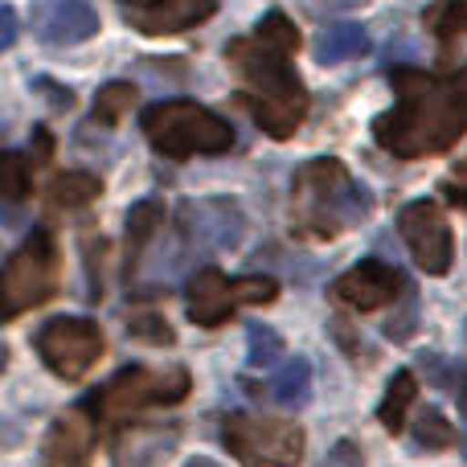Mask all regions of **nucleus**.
<instances>
[{"mask_svg": "<svg viewBox=\"0 0 467 467\" xmlns=\"http://www.w3.org/2000/svg\"><path fill=\"white\" fill-rule=\"evenodd\" d=\"M394 107L373 119V140L398 161L439 156L467 131V70H394Z\"/></svg>", "mask_w": 467, "mask_h": 467, "instance_id": "nucleus-1", "label": "nucleus"}, {"mask_svg": "<svg viewBox=\"0 0 467 467\" xmlns=\"http://www.w3.org/2000/svg\"><path fill=\"white\" fill-rule=\"evenodd\" d=\"M226 62L242 78V99H246L254 123L275 140H287L299 131L307 115V90L291 66V49L275 46L266 37H238L226 46Z\"/></svg>", "mask_w": 467, "mask_h": 467, "instance_id": "nucleus-2", "label": "nucleus"}, {"mask_svg": "<svg viewBox=\"0 0 467 467\" xmlns=\"http://www.w3.org/2000/svg\"><path fill=\"white\" fill-rule=\"evenodd\" d=\"M373 210V197L361 181L332 156L307 161L291 181V226L304 238H337Z\"/></svg>", "mask_w": 467, "mask_h": 467, "instance_id": "nucleus-3", "label": "nucleus"}, {"mask_svg": "<svg viewBox=\"0 0 467 467\" xmlns=\"http://www.w3.org/2000/svg\"><path fill=\"white\" fill-rule=\"evenodd\" d=\"M148 144L169 161H189V156H222L234 148V128L218 111L189 99H164L140 115Z\"/></svg>", "mask_w": 467, "mask_h": 467, "instance_id": "nucleus-4", "label": "nucleus"}, {"mask_svg": "<svg viewBox=\"0 0 467 467\" xmlns=\"http://www.w3.org/2000/svg\"><path fill=\"white\" fill-rule=\"evenodd\" d=\"M222 443H226V451L234 460L246 467H299L307 439L291 419L230 414L222 422Z\"/></svg>", "mask_w": 467, "mask_h": 467, "instance_id": "nucleus-5", "label": "nucleus"}, {"mask_svg": "<svg viewBox=\"0 0 467 467\" xmlns=\"http://www.w3.org/2000/svg\"><path fill=\"white\" fill-rule=\"evenodd\" d=\"M57 291V246L49 230H33L21 250H13L0 275V312L16 320L25 307L46 304Z\"/></svg>", "mask_w": 467, "mask_h": 467, "instance_id": "nucleus-6", "label": "nucleus"}, {"mask_svg": "<svg viewBox=\"0 0 467 467\" xmlns=\"http://www.w3.org/2000/svg\"><path fill=\"white\" fill-rule=\"evenodd\" d=\"M275 296H279V283H275L271 275H238V279H230L218 266H202L185 287L189 320H193L197 328H218L238 307L271 304Z\"/></svg>", "mask_w": 467, "mask_h": 467, "instance_id": "nucleus-7", "label": "nucleus"}, {"mask_svg": "<svg viewBox=\"0 0 467 467\" xmlns=\"http://www.w3.org/2000/svg\"><path fill=\"white\" fill-rule=\"evenodd\" d=\"M193 389V378L189 369H144V365H128L119 369L103 389L87 398V410L90 414H131V410H144V406H172L181 398H189Z\"/></svg>", "mask_w": 467, "mask_h": 467, "instance_id": "nucleus-8", "label": "nucleus"}, {"mask_svg": "<svg viewBox=\"0 0 467 467\" xmlns=\"http://www.w3.org/2000/svg\"><path fill=\"white\" fill-rule=\"evenodd\" d=\"M103 353H107V337L87 316H54L37 332V357L66 381L90 373Z\"/></svg>", "mask_w": 467, "mask_h": 467, "instance_id": "nucleus-9", "label": "nucleus"}, {"mask_svg": "<svg viewBox=\"0 0 467 467\" xmlns=\"http://www.w3.org/2000/svg\"><path fill=\"white\" fill-rule=\"evenodd\" d=\"M398 234H402L406 250H410L414 266L422 275H447L455 263V238L451 226H447V213L439 210L435 202L419 197V202H406L402 213H398Z\"/></svg>", "mask_w": 467, "mask_h": 467, "instance_id": "nucleus-10", "label": "nucleus"}, {"mask_svg": "<svg viewBox=\"0 0 467 467\" xmlns=\"http://www.w3.org/2000/svg\"><path fill=\"white\" fill-rule=\"evenodd\" d=\"M181 234L197 250H234L246 234V218L226 197H205V202H185L177 210Z\"/></svg>", "mask_w": 467, "mask_h": 467, "instance_id": "nucleus-11", "label": "nucleus"}, {"mask_svg": "<svg viewBox=\"0 0 467 467\" xmlns=\"http://www.w3.org/2000/svg\"><path fill=\"white\" fill-rule=\"evenodd\" d=\"M402 291H410L402 271L381 263V258H365V263H357L353 271H345L332 283V299L353 307V312H378V307L394 304Z\"/></svg>", "mask_w": 467, "mask_h": 467, "instance_id": "nucleus-12", "label": "nucleus"}, {"mask_svg": "<svg viewBox=\"0 0 467 467\" xmlns=\"http://www.w3.org/2000/svg\"><path fill=\"white\" fill-rule=\"evenodd\" d=\"M140 33H181L218 13V0H119Z\"/></svg>", "mask_w": 467, "mask_h": 467, "instance_id": "nucleus-13", "label": "nucleus"}, {"mask_svg": "<svg viewBox=\"0 0 467 467\" xmlns=\"http://www.w3.org/2000/svg\"><path fill=\"white\" fill-rule=\"evenodd\" d=\"M95 451V427H90V410L78 406L66 419H57L41 447V467H87Z\"/></svg>", "mask_w": 467, "mask_h": 467, "instance_id": "nucleus-14", "label": "nucleus"}, {"mask_svg": "<svg viewBox=\"0 0 467 467\" xmlns=\"http://www.w3.org/2000/svg\"><path fill=\"white\" fill-rule=\"evenodd\" d=\"M41 41L46 46H82L99 33V13L87 0H54L41 13Z\"/></svg>", "mask_w": 467, "mask_h": 467, "instance_id": "nucleus-15", "label": "nucleus"}, {"mask_svg": "<svg viewBox=\"0 0 467 467\" xmlns=\"http://www.w3.org/2000/svg\"><path fill=\"white\" fill-rule=\"evenodd\" d=\"M316 62L320 66H340L348 57H361L369 49V33L365 25H353V21H340V25H324L316 33Z\"/></svg>", "mask_w": 467, "mask_h": 467, "instance_id": "nucleus-16", "label": "nucleus"}, {"mask_svg": "<svg viewBox=\"0 0 467 467\" xmlns=\"http://www.w3.org/2000/svg\"><path fill=\"white\" fill-rule=\"evenodd\" d=\"M172 451V439L164 431H136L123 435L115 447V467H152L161 455Z\"/></svg>", "mask_w": 467, "mask_h": 467, "instance_id": "nucleus-17", "label": "nucleus"}, {"mask_svg": "<svg viewBox=\"0 0 467 467\" xmlns=\"http://www.w3.org/2000/svg\"><path fill=\"white\" fill-rule=\"evenodd\" d=\"M414 398H419V381H414V373L410 369H398L394 381H389V389H386V398H381V410H378L381 427L398 435V431L406 427V414H410Z\"/></svg>", "mask_w": 467, "mask_h": 467, "instance_id": "nucleus-18", "label": "nucleus"}, {"mask_svg": "<svg viewBox=\"0 0 467 467\" xmlns=\"http://www.w3.org/2000/svg\"><path fill=\"white\" fill-rule=\"evenodd\" d=\"M164 226V205L161 202H136L128 213V271L140 263L144 246L156 238V230Z\"/></svg>", "mask_w": 467, "mask_h": 467, "instance_id": "nucleus-19", "label": "nucleus"}, {"mask_svg": "<svg viewBox=\"0 0 467 467\" xmlns=\"http://www.w3.org/2000/svg\"><path fill=\"white\" fill-rule=\"evenodd\" d=\"M99 193H103V185H99V177H90V172H62V177L49 181V202H54L57 210H82V205H90Z\"/></svg>", "mask_w": 467, "mask_h": 467, "instance_id": "nucleus-20", "label": "nucleus"}, {"mask_svg": "<svg viewBox=\"0 0 467 467\" xmlns=\"http://www.w3.org/2000/svg\"><path fill=\"white\" fill-rule=\"evenodd\" d=\"M279 357H283V337L271 328V324L250 320L246 324V361H250V369H271V365H279Z\"/></svg>", "mask_w": 467, "mask_h": 467, "instance_id": "nucleus-21", "label": "nucleus"}, {"mask_svg": "<svg viewBox=\"0 0 467 467\" xmlns=\"http://www.w3.org/2000/svg\"><path fill=\"white\" fill-rule=\"evenodd\" d=\"M271 394H275V402H283V406H304L307 394H312V365H307L304 357L287 361L283 365V373L275 378Z\"/></svg>", "mask_w": 467, "mask_h": 467, "instance_id": "nucleus-22", "label": "nucleus"}, {"mask_svg": "<svg viewBox=\"0 0 467 467\" xmlns=\"http://www.w3.org/2000/svg\"><path fill=\"white\" fill-rule=\"evenodd\" d=\"M131 107H136V87H131V82H107V87L95 95V123L115 128Z\"/></svg>", "mask_w": 467, "mask_h": 467, "instance_id": "nucleus-23", "label": "nucleus"}, {"mask_svg": "<svg viewBox=\"0 0 467 467\" xmlns=\"http://www.w3.org/2000/svg\"><path fill=\"white\" fill-rule=\"evenodd\" d=\"M414 439H419L422 451H443V447L455 443V427L435 410V406H427L422 419H419V427H414Z\"/></svg>", "mask_w": 467, "mask_h": 467, "instance_id": "nucleus-24", "label": "nucleus"}, {"mask_svg": "<svg viewBox=\"0 0 467 467\" xmlns=\"http://www.w3.org/2000/svg\"><path fill=\"white\" fill-rule=\"evenodd\" d=\"M29 164H25V156L16 152H5L0 156V193L8 197V202H25L29 197Z\"/></svg>", "mask_w": 467, "mask_h": 467, "instance_id": "nucleus-25", "label": "nucleus"}, {"mask_svg": "<svg viewBox=\"0 0 467 467\" xmlns=\"http://www.w3.org/2000/svg\"><path fill=\"white\" fill-rule=\"evenodd\" d=\"M128 332L140 340H148V345H172V340H177L169 328V320H164L161 312H152V307H140V312L128 320Z\"/></svg>", "mask_w": 467, "mask_h": 467, "instance_id": "nucleus-26", "label": "nucleus"}, {"mask_svg": "<svg viewBox=\"0 0 467 467\" xmlns=\"http://www.w3.org/2000/svg\"><path fill=\"white\" fill-rule=\"evenodd\" d=\"M427 25L435 33H463L467 29V0H439L435 8L427 13Z\"/></svg>", "mask_w": 467, "mask_h": 467, "instance_id": "nucleus-27", "label": "nucleus"}, {"mask_svg": "<svg viewBox=\"0 0 467 467\" xmlns=\"http://www.w3.org/2000/svg\"><path fill=\"white\" fill-rule=\"evenodd\" d=\"M369 0H304V8L312 16H332V13H353V8H365Z\"/></svg>", "mask_w": 467, "mask_h": 467, "instance_id": "nucleus-28", "label": "nucleus"}, {"mask_svg": "<svg viewBox=\"0 0 467 467\" xmlns=\"http://www.w3.org/2000/svg\"><path fill=\"white\" fill-rule=\"evenodd\" d=\"M16 41V8L0 5V49H13Z\"/></svg>", "mask_w": 467, "mask_h": 467, "instance_id": "nucleus-29", "label": "nucleus"}, {"mask_svg": "<svg viewBox=\"0 0 467 467\" xmlns=\"http://www.w3.org/2000/svg\"><path fill=\"white\" fill-rule=\"evenodd\" d=\"M455 394H460L463 419H467V365H455Z\"/></svg>", "mask_w": 467, "mask_h": 467, "instance_id": "nucleus-30", "label": "nucleus"}, {"mask_svg": "<svg viewBox=\"0 0 467 467\" xmlns=\"http://www.w3.org/2000/svg\"><path fill=\"white\" fill-rule=\"evenodd\" d=\"M185 467H222V463H213V460H189Z\"/></svg>", "mask_w": 467, "mask_h": 467, "instance_id": "nucleus-31", "label": "nucleus"}]
</instances>
